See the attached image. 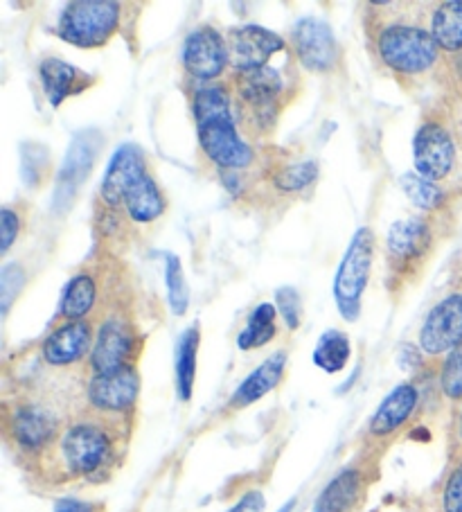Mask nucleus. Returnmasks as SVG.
I'll list each match as a JSON object with an SVG mask.
<instances>
[{
    "mask_svg": "<svg viewBox=\"0 0 462 512\" xmlns=\"http://www.w3.org/2000/svg\"><path fill=\"white\" fill-rule=\"evenodd\" d=\"M318 179L316 161H296L273 172V188L282 194L305 192Z\"/></svg>",
    "mask_w": 462,
    "mask_h": 512,
    "instance_id": "nucleus-30",
    "label": "nucleus"
},
{
    "mask_svg": "<svg viewBox=\"0 0 462 512\" xmlns=\"http://www.w3.org/2000/svg\"><path fill=\"white\" fill-rule=\"evenodd\" d=\"M438 384L447 400L462 402V343L442 359Z\"/></svg>",
    "mask_w": 462,
    "mask_h": 512,
    "instance_id": "nucleus-33",
    "label": "nucleus"
},
{
    "mask_svg": "<svg viewBox=\"0 0 462 512\" xmlns=\"http://www.w3.org/2000/svg\"><path fill=\"white\" fill-rule=\"evenodd\" d=\"M460 163V143L444 118H424L413 136V165L417 176L442 183L451 179Z\"/></svg>",
    "mask_w": 462,
    "mask_h": 512,
    "instance_id": "nucleus-7",
    "label": "nucleus"
},
{
    "mask_svg": "<svg viewBox=\"0 0 462 512\" xmlns=\"http://www.w3.org/2000/svg\"><path fill=\"white\" fill-rule=\"evenodd\" d=\"M429 30L444 55L462 52V0H444L431 12Z\"/></svg>",
    "mask_w": 462,
    "mask_h": 512,
    "instance_id": "nucleus-26",
    "label": "nucleus"
},
{
    "mask_svg": "<svg viewBox=\"0 0 462 512\" xmlns=\"http://www.w3.org/2000/svg\"><path fill=\"white\" fill-rule=\"evenodd\" d=\"M278 334V310L273 303H260L248 316L244 330L237 334L239 350H257L271 343Z\"/></svg>",
    "mask_w": 462,
    "mask_h": 512,
    "instance_id": "nucleus-27",
    "label": "nucleus"
},
{
    "mask_svg": "<svg viewBox=\"0 0 462 512\" xmlns=\"http://www.w3.org/2000/svg\"><path fill=\"white\" fill-rule=\"evenodd\" d=\"M366 490V476L357 467H348L334 476L318 494L314 512H352Z\"/></svg>",
    "mask_w": 462,
    "mask_h": 512,
    "instance_id": "nucleus-23",
    "label": "nucleus"
},
{
    "mask_svg": "<svg viewBox=\"0 0 462 512\" xmlns=\"http://www.w3.org/2000/svg\"><path fill=\"white\" fill-rule=\"evenodd\" d=\"M145 167H149L147 154L138 145L129 143L115 149L109 165H106L100 194H97V206L122 213L124 192H127L129 183L136 179V174Z\"/></svg>",
    "mask_w": 462,
    "mask_h": 512,
    "instance_id": "nucleus-18",
    "label": "nucleus"
},
{
    "mask_svg": "<svg viewBox=\"0 0 462 512\" xmlns=\"http://www.w3.org/2000/svg\"><path fill=\"white\" fill-rule=\"evenodd\" d=\"M284 373H287V352L280 350L269 359H264L253 373H248L244 377V382L235 388L233 395H230L226 409L242 411V409H248L251 404L260 402L264 395H269L280 386Z\"/></svg>",
    "mask_w": 462,
    "mask_h": 512,
    "instance_id": "nucleus-21",
    "label": "nucleus"
},
{
    "mask_svg": "<svg viewBox=\"0 0 462 512\" xmlns=\"http://www.w3.org/2000/svg\"><path fill=\"white\" fill-rule=\"evenodd\" d=\"M140 350L142 337L133 321L124 314H109L95 330L88 368H91V375H102L127 366H136Z\"/></svg>",
    "mask_w": 462,
    "mask_h": 512,
    "instance_id": "nucleus-10",
    "label": "nucleus"
},
{
    "mask_svg": "<svg viewBox=\"0 0 462 512\" xmlns=\"http://www.w3.org/2000/svg\"><path fill=\"white\" fill-rule=\"evenodd\" d=\"M167 210V197L156 183L151 167L136 174V179L129 183L127 192H124L122 213L129 217L133 224H154L161 219Z\"/></svg>",
    "mask_w": 462,
    "mask_h": 512,
    "instance_id": "nucleus-20",
    "label": "nucleus"
},
{
    "mask_svg": "<svg viewBox=\"0 0 462 512\" xmlns=\"http://www.w3.org/2000/svg\"><path fill=\"white\" fill-rule=\"evenodd\" d=\"M381 66L399 77H420L438 66L442 50L429 28L411 21H388L375 34Z\"/></svg>",
    "mask_w": 462,
    "mask_h": 512,
    "instance_id": "nucleus-3",
    "label": "nucleus"
},
{
    "mask_svg": "<svg viewBox=\"0 0 462 512\" xmlns=\"http://www.w3.org/2000/svg\"><path fill=\"white\" fill-rule=\"evenodd\" d=\"M181 64L194 84H215L230 68L226 37L212 25H199L183 41Z\"/></svg>",
    "mask_w": 462,
    "mask_h": 512,
    "instance_id": "nucleus-13",
    "label": "nucleus"
},
{
    "mask_svg": "<svg viewBox=\"0 0 462 512\" xmlns=\"http://www.w3.org/2000/svg\"><path fill=\"white\" fill-rule=\"evenodd\" d=\"M372 260H375V233L368 226H361L352 235L332 287L339 314L348 323H354L361 316L363 294H366L372 273Z\"/></svg>",
    "mask_w": 462,
    "mask_h": 512,
    "instance_id": "nucleus-5",
    "label": "nucleus"
},
{
    "mask_svg": "<svg viewBox=\"0 0 462 512\" xmlns=\"http://www.w3.org/2000/svg\"><path fill=\"white\" fill-rule=\"evenodd\" d=\"M293 508H296V499H291L289 503H284V506L278 512H293Z\"/></svg>",
    "mask_w": 462,
    "mask_h": 512,
    "instance_id": "nucleus-41",
    "label": "nucleus"
},
{
    "mask_svg": "<svg viewBox=\"0 0 462 512\" xmlns=\"http://www.w3.org/2000/svg\"><path fill=\"white\" fill-rule=\"evenodd\" d=\"M352 357L350 337L341 330H327L321 334L314 348V364L327 375H336L345 370Z\"/></svg>",
    "mask_w": 462,
    "mask_h": 512,
    "instance_id": "nucleus-28",
    "label": "nucleus"
},
{
    "mask_svg": "<svg viewBox=\"0 0 462 512\" xmlns=\"http://www.w3.org/2000/svg\"><path fill=\"white\" fill-rule=\"evenodd\" d=\"M165 282H167V300L176 316H183L190 307V289L185 282L183 262L179 255L167 253L165 255Z\"/></svg>",
    "mask_w": 462,
    "mask_h": 512,
    "instance_id": "nucleus-32",
    "label": "nucleus"
},
{
    "mask_svg": "<svg viewBox=\"0 0 462 512\" xmlns=\"http://www.w3.org/2000/svg\"><path fill=\"white\" fill-rule=\"evenodd\" d=\"M442 512H462V458L451 465L440 494Z\"/></svg>",
    "mask_w": 462,
    "mask_h": 512,
    "instance_id": "nucleus-36",
    "label": "nucleus"
},
{
    "mask_svg": "<svg viewBox=\"0 0 462 512\" xmlns=\"http://www.w3.org/2000/svg\"><path fill=\"white\" fill-rule=\"evenodd\" d=\"M420 350L426 357H447L462 343V291H451L431 307L417 334Z\"/></svg>",
    "mask_w": 462,
    "mask_h": 512,
    "instance_id": "nucleus-16",
    "label": "nucleus"
},
{
    "mask_svg": "<svg viewBox=\"0 0 462 512\" xmlns=\"http://www.w3.org/2000/svg\"><path fill=\"white\" fill-rule=\"evenodd\" d=\"M25 271L19 262L5 264L3 271H0V310H3V316H7L10 307L25 287Z\"/></svg>",
    "mask_w": 462,
    "mask_h": 512,
    "instance_id": "nucleus-34",
    "label": "nucleus"
},
{
    "mask_svg": "<svg viewBox=\"0 0 462 512\" xmlns=\"http://www.w3.org/2000/svg\"><path fill=\"white\" fill-rule=\"evenodd\" d=\"M52 512H104L102 503L95 501H84L75 497H61L55 501V508Z\"/></svg>",
    "mask_w": 462,
    "mask_h": 512,
    "instance_id": "nucleus-38",
    "label": "nucleus"
},
{
    "mask_svg": "<svg viewBox=\"0 0 462 512\" xmlns=\"http://www.w3.org/2000/svg\"><path fill=\"white\" fill-rule=\"evenodd\" d=\"M226 41L230 50V68L235 70V75L253 73V70L271 66V59L287 50V41L278 32L266 30L262 25L230 28Z\"/></svg>",
    "mask_w": 462,
    "mask_h": 512,
    "instance_id": "nucleus-14",
    "label": "nucleus"
},
{
    "mask_svg": "<svg viewBox=\"0 0 462 512\" xmlns=\"http://www.w3.org/2000/svg\"><path fill=\"white\" fill-rule=\"evenodd\" d=\"M102 143L104 136L100 129H82L70 140L66 158L59 167L55 181V197H52V210L57 215H66L75 203L88 174L93 172L97 156L102 152Z\"/></svg>",
    "mask_w": 462,
    "mask_h": 512,
    "instance_id": "nucleus-11",
    "label": "nucleus"
},
{
    "mask_svg": "<svg viewBox=\"0 0 462 512\" xmlns=\"http://www.w3.org/2000/svg\"><path fill=\"white\" fill-rule=\"evenodd\" d=\"M86 404L91 413L109 420L124 422L136 409L140 395V375L136 366H127L113 373L91 375L84 388Z\"/></svg>",
    "mask_w": 462,
    "mask_h": 512,
    "instance_id": "nucleus-12",
    "label": "nucleus"
},
{
    "mask_svg": "<svg viewBox=\"0 0 462 512\" xmlns=\"http://www.w3.org/2000/svg\"><path fill=\"white\" fill-rule=\"evenodd\" d=\"M291 48L298 64L309 73H332L341 61L334 32L321 19H300L293 25Z\"/></svg>",
    "mask_w": 462,
    "mask_h": 512,
    "instance_id": "nucleus-15",
    "label": "nucleus"
},
{
    "mask_svg": "<svg viewBox=\"0 0 462 512\" xmlns=\"http://www.w3.org/2000/svg\"><path fill=\"white\" fill-rule=\"evenodd\" d=\"M453 68H456V75L462 82V52H460V55H453Z\"/></svg>",
    "mask_w": 462,
    "mask_h": 512,
    "instance_id": "nucleus-40",
    "label": "nucleus"
},
{
    "mask_svg": "<svg viewBox=\"0 0 462 512\" xmlns=\"http://www.w3.org/2000/svg\"><path fill=\"white\" fill-rule=\"evenodd\" d=\"M21 179L28 188H41L50 179V152L41 143L21 145Z\"/></svg>",
    "mask_w": 462,
    "mask_h": 512,
    "instance_id": "nucleus-31",
    "label": "nucleus"
},
{
    "mask_svg": "<svg viewBox=\"0 0 462 512\" xmlns=\"http://www.w3.org/2000/svg\"><path fill=\"white\" fill-rule=\"evenodd\" d=\"M275 310L289 330H298L302 323V300L296 287H280L275 291Z\"/></svg>",
    "mask_w": 462,
    "mask_h": 512,
    "instance_id": "nucleus-35",
    "label": "nucleus"
},
{
    "mask_svg": "<svg viewBox=\"0 0 462 512\" xmlns=\"http://www.w3.org/2000/svg\"><path fill=\"white\" fill-rule=\"evenodd\" d=\"M95 328L88 321H61L41 343V359L50 368H70L91 357Z\"/></svg>",
    "mask_w": 462,
    "mask_h": 512,
    "instance_id": "nucleus-17",
    "label": "nucleus"
},
{
    "mask_svg": "<svg viewBox=\"0 0 462 512\" xmlns=\"http://www.w3.org/2000/svg\"><path fill=\"white\" fill-rule=\"evenodd\" d=\"M435 246V233L431 222L422 217L402 219L390 226L386 235V262L390 271V285L417 278L424 269Z\"/></svg>",
    "mask_w": 462,
    "mask_h": 512,
    "instance_id": "nucleus-8",
    "label": "nucleus"
},
{
    "mask_svg": "<svg viewBox=\"0 0 462 512\" xmlns=\"http://www.w3.org/2000/svg\"><path fill=\"white\" fill-rule=\"evenodd\" d=\"M61 420L48 404L21 400L5 409V434L16 449L32 458H41L61 434Z\"/></svg>",
    "mask_w": 462,
    "mask_h": 512,
    "instance_id": "nucleus-9",
    "label": "nucleus"
},
{
    "mask_svg": "<svg viewBox=\"0 0 462 512\" xmlns=\"http://www.w3.org/2000/svg\"><path fill=\"white\" fill-rule=\"evenodd\" d=\"M97 303H100V285H97V278L88 271H79L77 276L68 280L64 294H61L59 319L86 321L95 312Z\"/></svg>",
    "mask_w": 462,
    "mask_h": 512,
    "instance_id": "nucleus-24",
    "label": "nucleus"
},
{
    "mask_svg": "<svg viewBox=\"0 0 462 512\" xmlns=\"http://www.w3.org/2000/svg\"><path fill=\"white\" fill-rule=\"evenodd\" d=\"M122 10L115 0H75L59 16V39L82 50L104 48L120 30Z\"/></svg>",
    "mask_w": 462,
    "mask_h": 512,
    "instance_id": "nucleus-4",
    "label": "nucleus"
},
{
    "mask_svg": "<svg viewBox=\"0 0 462 512\" xmlns=\"http://www.w3.org/2000/svg\"><path fill=\"white\" fill-rule=\"evenodd\" d=\"M23 215L21 210H14L12 206H5L3 210H0V233H3V249H0V253L7 255L10 253V249L14 246V242L19 240V235L23 231Z\"/></svg>",
    "mask_w": 462,
    "mask_h": 512,
    "instance_id": "nucleus-37",
    "label": "nucleus"
},
{
    "mask_svg": "<svg viewBox=\"0 0 462 512\" xmlns=\"http://www.w3.org/2000/svg\"><path fill=\"white\" fill-rule=\"evenodd\" d=\"M284 91H287V79L275 66L235 75L239 118L251 122L248 131L273 129L284 107Z\"/></svg>",
    "mask_w": 462,
    "mask_h": 512,
    "instance_id": "nucleus-6",
    "label": "nucleus"
},
{
    "mask_svg": "<svg viewBox=\"0 0 462 512\" xmlns=\"http://www.w3.org/2000/svg\"><path fill=\"white\" fill-rule=\"evenodd\" d=\"M39 77L43 93H46L50 107H61L68 97L84 93L86 88H91L95 77L79 70L77 66L68 64L64 59L48 57L39 64Z\"/></svg>",
    "mask_w": 462,
    "mask_h": 512,
    "instance_id": "nucleus-22",
    "label": "nucleus"
},
{
    "mask_svg": "<svg viewBox=\"0 0 462 512\" xmlns=\"http://www.w3.org/2000/svg\"><path fill=\"white\" fill-rule=\"evenodd\" d=\"M458 438H460V443H462V409H460V416H458Z\"/></svg>",
    "mask_w": 462,
    "mask_h": 512,
    "instance_id": "nucleus-42",
    "label": "nucleus"
},
{
    "mask_svg": "<svg viewBox=\"0 0 462 512\" xmlns=\"http://www.w3.org/2000/svg\"><path fill=\"white\" fill-rule=\"evenodd\" d=\"M417 406H420V388L406 382L395 386L381 404L372 413L368 422V436L375 440H386L399 434L411 418L415 416Z\"/></svg>",
    "mask_w": 462,
    "mask_h": 512,
    "instance_id": "nucleus-19",
    "label": "nucleus"
},
{
    "mask_svg": "<svg viewBox=\"0 0 462 512\" xmlns=\"http://www.w3.org/2000/svg\"><path fill=\"white\" fill-rule=\"evenodd\" d=\"M192 113L201 154L219 172H242L255 163V149L239 136L233 95L226 84H197Z\"/></svg>",
    "mask_w": 462,
    "mask_h": 512,
    "instance_id": "nucleus-2",
    "label": "nucleus"
},
{
    "mask_svg": "<svg viewBox=\"0 0 462 512\" xmlns=\"http://www.w3.org/2000/svg\"><path fill=\"white\" fill-rule=\"evenodd\" d=\"M201 348V328L199 325H190L183 330L176 343V359H174V373H176V395L181 402H190L194 393V382H197V359Z\"/></svg>",
    "mask_w": 462,
    "mask_h": 512,
    "instance_id": "nucleus-25",
    "label": "nucleus"
},
{
    "mask_svg": "<svg viewBox=\"0 0 462 512\" xmlns=\"http://www.w3.org/2000/svg\"><path fill=\"white\" fill-rule=\"evenodd\" d=\"M399 185L411 203L417 208L424 210V213H435V210H442L444 203H447V192H444L438 183H431L422 179L417 174H404L399 179Z\"/></svg>",
    "mask_w": 462,
    "mask_h": 512,
    "instance_id": "nucleus-29",
    "label": "nucleus"
},
{
    "mask_svg": "<svg viewBox=\"0 0 462 512\" xmlns=\"http://www.w3.org/2000/svg\"><path fill=\"white\" fill-rule=\"evenodd\" d=\"M124 422L95 413L70 420L41 458L57 481H104L122 458Z\"/></svg>",
    "mask_w": 462,
    "mask_h": 512,
    "instance_id": "nucleus-1",
    "label": "nucleus"
},
{
    "mask_svg": "<svg viewBox=\"0 0 462 512\" xmlns=\"http://www.w3.org/2000/svg\"><path fill=\"white\" fill-rule=\"evenodd\" d=\"M264 508H266L264 494L260 490H248L244 497L226 512H264Z\"/></svg>",
    "mask_w": 462,
    "mask_h": 512,
    "instance_id": "nucleus-39",
    "label": "nucleus"
}]
</instances>
